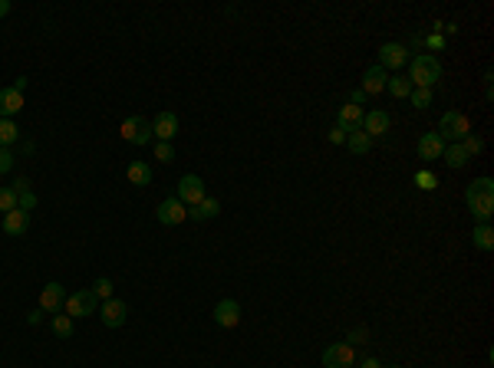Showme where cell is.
<instances>
[{"label":"cell","mask_w":494,"mask_h":368,"mask_svg":"<svg viewBox=\"0 0 494 368\" xmlns=\"http://www.w3.org/2000/svg\"><path fill=\"white\" fill-rule=\"evenodd\" d=\"M17 138H20V129L14 118H0V148L17 145Z\"/></svg>","instance_id":"4316f807"},{"label":"cell","mask_w":494,"mask_h":368,"mask_svg":"<svg viewBox=\"0 0 494 368\" xmlns=\"http://www.w3.org/2000/svg\"><path fill=\"white\" fill-rule=\"evenodd\" d=\"M415 188H419V191H435V188H438V177H435L429 168H422V171H415Z\"/></svg>","instance_id":"83f0119b"},{"label":"cell","mask_w":494,"mask_h":368,"mask_svg":"<svg viewBox=\"0 0 494 368\" xmlns=\"http://www.w3.org/2000/svg\"><path fill=\"white\" fill-rule=\"evenodd\" d=\"M0 210H3V214L17 210V194L10 191V188H0Z\"/></svg>","instance_id":"836d02e7"},{"label":"cell","mask_w":494,"mask_h":368,"mask_svg":"<svg viewBox=\"0 0 494 368\" xmlns=\"http://www.w3.org/2000/svg\"><path fill=\"white\" fill-rule=\"evenodd\" d=\"M14 89H17V92H23V89H27V76H20V79L14 83Z\"/></svg>","instance_id":"b9f144b4"},{"label":"cell","mask_w":494,"mask_h":368,"mask_svg":"<svg viewBox=\"0 0 494 368\" xmlns=\"http://www.w3.org/2000/svg\"><path fill=\"white\" fill-rule=\"evenodd\" d=\"M23 109V92H17L14 86L0 89V118H14Z\"/></svg>","instance_id":"d6986e66"},{"label":"cell","mask_w":494,"mask_h":368,"mask_svg":"<svg viewBox=\"0 0 494 368\" xmlns=\"http://www.w3.org/2000/svg\"><path fill=\"white\" fill-rule=\"evenodd\" d=\"M175 197H178L185 207H195L198 201L208 197V194H205V181H201L198 175H181L178 177V194H175Z\"/></svg>","instance_id":"8992f818"},{"label":"cell","mask_w":494,"mask_h":368,"mask_svg":"<svg viewBox=\"0 0 494 368\" xmlns=\"http://www.w3.org/2000/svg\"><path fill=\"white\" fill-rule=\"evenodd\" d=\"M30 230V214L27 210H10L3 214V234L7 237H23Z\"/></svg>","instance_id":"ac0fdd59"},{"label":"cell","mask_w":494,"mask_h":368,"mask_svg":"<svg viewBox=\"0 0 494 368\" xmlns=\"http://www.w3.org/2000/svg\"><path fill=\"white\" fill-rule=\"evenodd\" d=\"M464 201H468V210L478 224H491L494 217V181L491 177H478L468 184L464 191Z\"/></svg>","instance_id":"6da1fadb"},{"label":"cell","mask_w":494,"mask_h":368,"mask_svg":"<svg viewBox=\"0 0 494 368\" xmlns=\"http://www.w3.org/2000/svg\"><path fill=\"white\" fill-rule=\"evenodd\" d=\"M471 243H475L478 250L491 253V250H494V230H491V224H478V227L471 230Z\"/></svg>","instance_id":"7402d4cb"},{"label":"cell","mask_w":494,"mask_h":368,"mask_svg":"<svg viewBox=\"0 0 494 368\" xmlns=\"http://www.w3.org/2000/svg\"><path fill=\"white\" fill-rule=\"evenodd\" d=\"M386 92H392L395 99H409V92H412V83H409V76L392 73L389 79H386Z\"/></svg>","instance_id":"d4e9b609"},{"label":"cell","mask_w":494,"mask_h":368,"mask_svg":"<svg viewBox=\"0 0 494 368\" xmlns=\"http://www.w3.org/2000/svg\"><path fill=\"white\" fill-rule=\"evenodd\" d=\"M33 207H37V194H33L30 188H27V191H20V194H17V210H27V214H30Z\"/></svg>","instance_id":"d6a6232c"},{"label":"cell","mask_w":494,"mask_h":368,"mask_svg":"<svg viewBox=\"0 0 494 368\" xmlns=\"http://www.w3.org/2000/svg\"><path fill=\"white\" fill-rule=\"evenodd\" d=\"M63 310H66V316L76 323V319H86V316H92V312L99 310V299H96V293H92V290H79V293L66 296Z\"/></svg>","instance_id":"277c9868"},{"label":"cell","mask_w":494,"mask_h":368,"mask_svg":"<svg viewBox=\"0 0 494 368\" xmlns=\"http://www.w3.org/2000/svg\"><path fill=\"white\" fill-rule=\"evenodd\" d=\"M50 329H53L56 339H73V319H70L66 312H56V316L50 319Z\"/></svg>","instance_id":"484cf974"},{"label":"cell","mask_w":494,"mask_h":368,"mask_svg":"<svg viewBox=\"0 0 494 368\" xmlns=\"http://www.w3.org/2000/svg\"><path fill=\"white\" fill-rule=\"evenodd\" d=\"M442 151H445V142H442V135L438 132H425L419 138V158L422 162H438Z\"/></svg>","instance_id":"9a60e30c"},{"label":"cell","mask_w":494,"mask_h":368,"mask_svg":"<svg viewBox=\"0 0 494 368\" xmlns=\"http://www.w3.org/2000/svg\"><path fill=\"white\" fill-rule=\"evenodd\" d=\"M99 319H103L105 329H119L129 319V303L125 299H105L99 306Z\"/></svg>","instance_id":"9c48e42d"},{"label":"cell","mask_w":494,"mask_h":368,"mask_svg":"<svg viewBox=\"0 0 494 368\" xmlns=\"http://www.w3.org/2000/svg\"><path fill=\"white\" fill-rule=\"evenodd\" d=\"M392 368H402V365H392Z\"/></svg>","instance_id":"7bdbcfd3"},{"label":"cell","mask_w":494,"mask_h":368,"mask_svg":"<svg viewBox=\"0 0 494 368\" xmlns=\"http://www.w3.org/2000/svg\"><path fill=\"white\" fill-rule=\"evenodd\" d=\"M442 162L449 164V168H464V164L471 162V158L464 155L462 142H451V145H445V151H442Z\"/></svg>","instance_id":"603a6c76"},{"label":"cell","mask_w":494,"mask_h":368,"mask_svg":"<svg viewBox=\"0 0 494 368\" xmlns=\"http://www.w3.org/2000/svg\"><path fill=\"white\" fill-rule=\"evenodd\" d=\"M346 148H349L353 155H369V148H373V138L362 132V129H360V132H349V135H346Z\"/></svg>","instance_id":"cb8c5ba5"},{"label":"cell","mask_w":494,"mask_h":368,"mask_svg":"<svg viewBox=\"0 0 494 368\" xmlns=\"http://www.w3.org/2000/svg\"><path fill=\"white\" fill-rule=\"evenodd\" d=\"M405 63H409V50H405V43H382L379 46V63L375 66H382L386 73H399Z\"/></svg>","instance_id":"ba28073f"},{"label":"cell","mask_w":494,"mask_h":368,"mask_svg":"<svg viewBox=\"0 0 494 368\" xmlns=\"http://www.w3.org/2000/svg\"><path fill=\"white\" fill-rule=\"evenodd\" d=\"M14 151H10V148H0V175H7V171H10V168H14Z\"/></svg>","instance_id":"e575fe53"},{"label":"cell","mask_w":494,"mask_h":368,"mask_svg":"<svg viewBox=\"0 0 494 368\" xmlns=\"http://www.w3.org/2000/svg\"><path fill=\"white\" fill-rule=\"evenodd\" d=\"M43 316H46L43 310H37V312H30V316H27V323H30V325H40V323H43Z\"/></svg>","instance_id":"f35d334b"},{"label":"cell","mask_w":494,"mask_h":368,"mask_svg":"<svg viewBox=\"0 0 494 368\" xmlns=\"http://www.w3.org/2000/svg\"><path fill=\"white\" fill-rule=\"evenodd\" d=\"M442 79V63L432 53H419V56L409 59V83L412 89H432Z\"/></svg>","instance_id":"7a4b0ae2"},{"label":"cell","mask_w":494,"mask_h":368,"mask_svg":"<svg viewBox=\"0 0 494 368\" xmlns=\"http://www.w3.org/2000/svg\"><path fill=\"white\" fill-rule=\"evenodd\" d=\"M119 132H122V138L132 142V145H149V142H155V138H152V122L142 116H129L119 125Z\"/></svg>","instance_id":"5b68a950"},{"label":"cell","mask_w":494,"mask_h":368,"mask_svg":"<svg viewBox=\"0 0 494 368\" xmlns=\"http://www.w3.org/2000/svg\"><path fill=\"white\" fill-rule=\"evenodd\" d=\"M438 135H442V142H445V145H451V142H462V138H468V135H471V122H468V116H464V112L451 109V112H445V116L438 118Z\"/></svg>","instance_id":"3957f363"},{"label":"cell","mask_w":494,"mask_h":368,"mask_svg":"<svg viewBox=\"0 0 494 368\" xmlns=\"http://www.w3.org/2000/svg\"><path fill=\"white\" fill-rule=\"evenodd\" d=\"M214 323L221 325V329H238V323H240L238 299H221V303L214 306Z\"/></svg>","instance_id":"5bb4252c"},{"label":"cell","mask_w":494,"mask_h":368,"mask_svg":"<svg viewBox=\"0 0 494 368\" xmlns=\"http://www.w3.org/2000/svg\"><path fill=\"white\" fill-rule=\"evenodd\" d=\"M152 175H155V171H152L149 162H132L129 168H125V177L132 181L135 188H149V184H152Z\"/></svg>","instance_id":"ffe728a7"},{"label":"cell","mask_w":494,"mask_h":368,"mask_svg":"<svg viewBox=\"0 0 494 368\" xmlns=\"http://www.w3.org/2000/svg\"><path fill=\"white\" fill-rule=\"evenodd\" d=\"M360 368H382V362H379V358H373V355H369V358H362V362H360Z\"/></svg>","instance_id":"ab89813d"},{"label":"cell","mask_w":494,"mask_h":368,"mask_svg":"<svg viewBox=\"0 0 494 368\" xmlns=\"http://www.w3.org/2000/svg\"><path fill=\"white\" fill-rule=\"evenodd\" d=\"M392 129V116L386 109H373L369 116H362V132L369 135V138H379V135H386Z\"/></svg>","instance_id":"7c38bea8"},{"label":"cell","mask_w":494,"mask_h":368,"mask_svg":"<svg viewBox=\"0 0 494 368\" xmlns=\"http://www.w3.org/2000/svg\"><path fill=\"white\" fill-rule=\"evenodd\" d=\"M362 116H366V112H362L360 105H340V116H336V125H340V129H343L346 135L349 132H360L362 129Z\"/></svg>","instance_id":"2e32d148"},{"label":"cell","mask_w":494,"mask_h":368,"mask_svg":"<svg viewBox=\"0 0 494 368\" xmlns=\"http://www.w3.org/2000/svg\"><path fill=\"white\" fill-rule=\"evenodd\" d=\"M155 158L162 164L175 162V148H172V142H155Z\"/></svg>","instance_id":"1f68e13d"},{"label":"cell","mask_w":494,"mask_h":368,"mask_svg":"<svg viewBox=\"0 0 494 368\" xmlns=\"http://www.w3.org/2000/svg\"><path fill=\"white\" fill-rule=\"evenodd\" d=\"M386 79H389V73L382 69V66H369L366 73H362V92L366 96H379V92H386Z\"/></svg>","instance_id":"e0dca14e"},{"label":"cell","mask_w":494,"mask_h":368,"mask_svg":"<svg viewBox=\"0 0 494 368\" xmlns=\"http://www.w3.org/2000/svg\"><path fill=\"white\" fill-rule=\"evenodd\" d=\"M218 214H221V204H218L214 197H205V201H198V204L188 210L192 221H211V217H218Z\"/></svg>","instance_id":"44dd1931"},{"label":"cell","mask_w":494,"mask_h":368,"mask_svg":"<svg viewBox=\"0 0 494 368\" xmlns=\"http://www.w3.org/2000/svg\"><path fill=\"white\" fill-rule=\"evenodd\" d=\"M155 217H158V224H165V227H178V224H185L188 210H185V204H181L178 197H165L162 204H158V210H155Z\"/></svg>","instance_id":"30bf717a"},{"label":"cell","mask_w":494,"mask_h":368,"mask_svg":"<svg viewBox=\"0 0 494 368\" xmlns=\"http://www.w3.org/2000/svg\"><path fill=\"white\" fill-rule=\"evenodd\" d=\"M63 303H66V293H63L60 283H46L43 293H40V310H43L46 316H56V312L63 310Z\"/></svg>","instance_id":"4fadbf2b"},{"label":"cell","mask_w":494,"mask_h":368,"mask_svg":"<svg viewBox=\"0 0 494 368\" xmlns=\"http://www.w3.org/2000/svg\"><path fill=\"white\" fill-rule=\"evenodd\" d=\"M409 99H412L415 109H429V105H432V89H412Z\"/></svg>","instance_id":"f546056e"},{"label":"cell","mask_w":494,"mask_h":368,"mask_svg":"<svg viewBox=\"0 0 494 368\" xmlns=\"http://www.w3.org/2000/svg\"><path fill=\"white\" fill-rule=\"evenodd\" d=\"M462 148H464L468 158H478L481 151H484V142H481L478 135H468V138H462Z\"/></svg>","instance_id":"f1b7e54d"},{"label":"cell","mask_w":494,"mask_h":368,"mask_svg":"<svg viewBox=\"0 0 494 368\" xmlns=\"http://www.w3.org/2000/svg\"><path fill=\"white\" fill-rule=\"evenodd\" d=\"M362 102H366V92H362V89H353V96H349V105H360V109H362Z\"/></svg>","instance_id":"8d00e7d4"},{"label":"cell","mask_w":494,"mask_h":368,"mask_svg":"<svg viewBox=\"0 0 494 368\" xmlns=\"http://www.w3.org/2000/svg\"><path fill=\"white\" fill-rule=\"evenodd\" d=\"M178 116L175 112H158V116L152 118V138L155 142H172L175 135H178Z\"/></svg>","instance_id":"8fae6325"},{"label":"cell","mask_w":494,"mask_h":368,"mask_svg":"<svg viewBox=\"0 0 494 368\" xmlns=\"http://www.w3.org/2000/svg\"><path fill=\"white\" fill-rule=\"evenodd\" d=\"M356 362V352L349 342H333L323 349V368H353Z\"/></svg>","instance_id":"52a82bcc"},{"label":"cell","mask_w":494,"mask_h":368,"mask_svg":"<svg viewBox=\"0 0 494 368\" xmlns=\"http://www.w3.org/2000/svg\"><path fill=\"white\" fill-rule=\"evenodd\" d=\"M10 10H14V3H10V0H0V17H7Z\"/></svg>","instance_id":"60d3db41"},{"label":"cell","mask_w":494,"mask_h":368,"mask_svg":"<svg viewBox=\"0 0 494 368\" xmlns=\"http://www.w3.org/2000/svg\"><path fill=\"white\" fill-rule=\"evenodd\" d=\"M425 43L432 46V50H442V46H445V40H442V36H438V33H432V36H429V40H425Z\"/></svg>","instance_id":"74e56055"},{"label":"cell","mask_w":494,"mask_h":368,"mask_svg":"<svg viewBox=\"0 0 494 368\" xmlns=\"http://www.w3.org/2000/svg\"><path fill=\"white\" fill-rule=\"evenodd\" d=\"M329 142H333V145H343L346 142V132L340 129V125H333V129H329Z\"/></svg>","instance_id":"d590c367"},{"label":"cell","mask_w":494,"mask_h":368,"mask_svg":"<svg viewBox=\"0 0 494 368\" xmlns=\"http://www.w3.org/2000/svg\"><path fill=\"white\" fill-rule=\"evenodd\" d=\"M92 293H96V299H112V280L109 277H99V280L92 283Z\"/></svg>","instance_id":"4dcf8cb0"}]
</instances>
